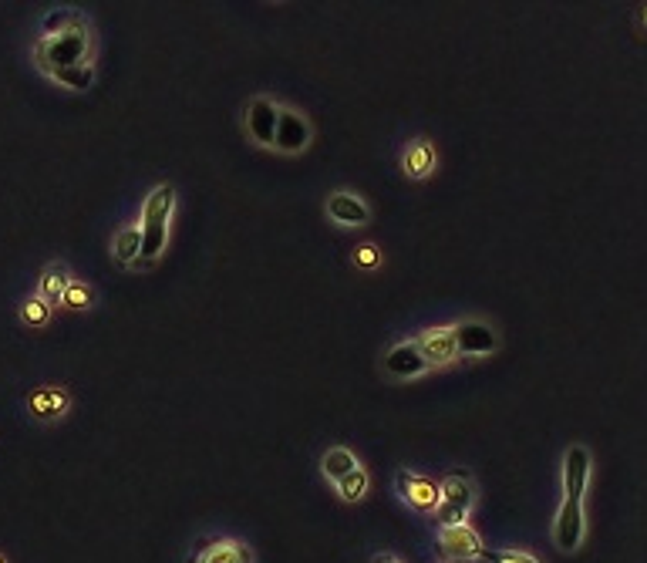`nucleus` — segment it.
Listing matches in <instances>:
<instances>
[{
  "mask_svg": "<svg viewBox=\"0 0 647 563\" xmlns=\"http://www.w3.org/2000/svg\"><path fill=\"white\" fill-rule=\"evenodd\" d=\"M311 139H314V129H311V122H307V115H300L297 108H284V105H280L273 149L284 152V156H300V152L311 145Z\"/></svg>",
  "mask_w": 647,
  "mask_h": 563,
  "instance_id": "nucleus-10",
  "label": "nucleus"
},
{
  "mask_svg": "<svg viewBox=\"0 0 647 563\" xmlns=\"http://www.w3.org/2000/svg\"><path fill=\"white\" fill-rule=\"evenodd\" d=\"M34 65H38L44 75L78 68V65H95V38H91L88 17L61 34L38 38V44H34Z\"/></svg>",
  "mask_w": 647,
  "mask_h": 563,
  "instance_id": "nucleus-2",
  "label": "nucleus"
},
{
  "mask_svg": "<svg viewBox=\"0 0 647 563\" xmlns=\"http://www.w3.org/2000/svg\"><path fill=\"white\" fill-rule=\"evenodd\" d=\"M186 563H257L253 547L243 540H199Z\"/></svg>",
  "mask_w": 647,
  "mask_h": 563,
  "instance_id": "nucleus-13",
  "label": "nucleus"
},
{
  "mask_svg": "<svg viewBox=\"0 0 647 563\" xmlns=\"http://www.w3.org/2000/svg\"><path fill=\"white\" fill-rule=\"evenodd\" d=\"M85 21V14L75 11V7H54V11L41 21V38H51V34H61L68 27H75Z\"/></svg>",
  "mask_w": 647,
  "mask_h": 563,
  "instance_id": "nucleus-22",
  "label": "nucleus"
},
{
  "mask_svg": "<svg viewBox=\"0 0 647 563\" xmlns=\"http://www.w3.org/2000/svg\"><path fill=\"white\" fill-rule=\"evenodd\" d=\"M358 466H361V462L354 459V452L344 449V446H331L321 456V472H324L327 483H337V479H344L348 472H354Z\"/></svg>",
  "mask_w": 647,
  "mask_h": 563,
  "instance_id": "nucleus-18",
  "label": "nucleus"
},
{
  "mask_svg": "<svg viewBox=\"0 0 647 563\" xmlns=\"http://www.w3.org/2000/svg\"><path fill=\"white\" fill-rule=\"evenodd\" d=\"M395 493L405 506H412L415 513L422 516H435L442 499V486L428 476H418L412 469H398L395 472Z\"/></svg>",
  "mask_w": 647,
  "mask_h": 563,
  "instance_id": "nucleus-5",
  "label": "nucleus"
},
{
  "mask_svg": "<svg viewBox=\"0 0 647 563\" xmlns=\"http://www.w3.org/2000/svg\"><path fill=\"white\" fill-rule=\"evenodd\" d=\"M435 145L428 142V139H412L405 145V152H402V172L408 179H428L435 172Z\"/></svg>",
  "mask_w": 647,
  "mask_h": 563,
  "instance_id": "nucleus-17",
  "label": "nucleus"
},
{
  "mask_svg": "<svg viewBox=\"0 0 647 563\" xmlns=\"http://www.w3.org/2000/svg\"><path fill=\"white\" fill-rule=\"evenodd\" d=\"M71 284V270H68V263L65 260H54L48 263V267L41 270V277H38V290L34 294L41 297L48 307H58L61 301H65V290Z\"/></svg>",
  "mask_w": 647,
  "mask_h": 563,
  "instance_id": "nucleus-16",
  "label": "nucleus"
},
{
  "mask_svg": "<svg viewBox=\"0 0 647 563\" xmlns=\"http://www.w3.org/2000/svg\"><path fill=\"white\" fill-rule=\"evenodd\" d=\"M368 486H371V476H368V469H364V466H358L354 472H348V476L334 483L337 496H341L344 503H361V499L368 496Z\"/></svg>",
  "mask_w": 647,
  "mask_h": 563,
  "instance_id": "nucleus-20",
  "label": "nucleus"
},
{
  "mask_svg": "<svg viewBox=\"0 0 647 563\" xmlns=\"http://www.w3.org/2000/svg\"><path fill=\"white\" fill-rule=\"evenodd\" d=\"M587 537V513H583L580 499H563L557 520H553V543L563 553H577Z\"/></svg>",
  "mask_w": 647,
  "mask_h": 563,
  "instance_id": "nucleus-6",
  "label": "nucleus"
},
{
  "mask_svg": "<svg viewBox=\"0 0 647 563\" xmlns=\"http://www.w3.org/2000/svg\"><path fill=\"white\" fill-rule=\"evenodd\" d=\"M354 263L364 267V270H375L381 263V250L375 247V243H361V247L354 250Z\"/></svg>",
  "mask_w": 647,
  "mask_h": 563,
  "instance_id": "nucleus-26",
  "label": "nucleus"
},
{
  "mask_svg": "<svg viewBox=\"0 0 647 563\" xmlns=\"http://www.w3.org/2000/svg\"><path fill=\"white\" fill-rule=\"evenodd\" d=\"M418 348H422L425 361L432 368H445L452 361H459V348H455V331L449 328H428L425 334H418Z\"/></svg>",
  "mask_w": 647,
  "mask_h": 563,
  "instance_id": "nucleus-15",
  "label": "nucleus"
},
{
  "mask_svg": "<svg viewBox=\"0 0 647 563\" xmlns=\"http://www.w3.org/2000/svg\"><path fill=\"white\" fill-rule=\"evenodd\" d=\"M324 210H327V220L337 226H368L371 223L368 203H364L358 193H348V189H337V193L327 196Z\"/></svg>",
  "mask_w": 647,
  "mask_h": 563,
  "instance_id": "nucleus-14",
  "label": "nucleus"
},
{
  "mask_svg": "<svg viewBox=\"0 0 647 563\" xmlns=\"http://www.w3.org/2000/svg\"><path fill=\"white\" fill-rule=\"evenodd\" d=\"M479 560H486V563H543L540 557H533V553H526V550H516V547H506V550L482 547Z\"/></svg>",
  "mask_w": 647,
  "mask_h": 563,
  "instance_id": "nucleus-25",
  "label": "nucleus"
},
{
  "mask_svg": "<svg viewBox=\"0 0 647 563\" xmlns=\"http://www.w3.org/2000/svg\"><path fill=\"white\" fill-rule=\"evenodd\" d=\"M58 81L61 88H71V92H88L95 85V65H78V68H65V71H54L48 75Z\"/></svg>",
  "mask_w": 647,
  "mask_h": 563,
  "instance_id": "nucleus-23",
  "label": "nucleus"
},
{
  "mask_svg": "<svg viewBox=\"0 0 647 563\" xmlns=\"http://www.w3.org/2000/svg\"><path fill=\"white\" fill-rule=\"evenodd\" d=\"M68 307V311H88L91 304H95V290H91L88 284H81V280L71 277V284L65 290V301H61Z\"/></svg>",
  "mask_w": 647,
  "mask_h": 563,
  "instance_id": "nucleus-24",
  "label": "nucleus"
},
{
  "mask_svg": "<svg viewBox=\"0 0 647 563\" xmlns=\"http://www.w3.org/2000/svg\"><path fill=\"white\" fill-rule=\"evenodd\" d=\"M442 499H439V510H435V526H459L469 523V513L476 506V483H472L469 472H452V476L442 479Z\"/></svg>",
  "mask_w": 647,
  "mask_h": 563,
  "instance_id": "nucleus-3",
  "label": "nucleus"
},
{
  "mask_svg": "<svg viewBox=\"0 0 647 563\" xmlns=\"http://www.w3.org/2000/svg\"><path fill=\"white\" fill-rule=\"evenodd\" d=\"M442 563H445V560H442Z\"/></svg>",
  "mask_w": 647,
  "mask_h": 563,
  "instance_id": "nucleus-30",
  "label": "nucleus"
},
{
  "mask_svg": "<svg viewBox=\"0 0 647 563\" xmlns=\"http://www.w3.org/2000/svg\"><path fill=\"white\" fill-rule=\"evenodd\" d=\"M637 27H641V34H647V4L637 11Z\"/></svg>",
  "mask_w": 647,
  "mask_h": 563,
  "instance_id": "nucleus-28",
  "label": "nucleus"
},
{
  "mask_svg": "<svg viewBox=\"0 0 647 563\" xmlns=\"http://www.w3.org/2000/svg\"><path fill=\"white\" fill-rule=\"evenodd\" d=\"M482 537L469 523L459 526H439V550L445 563H472L482 557Z\"/></svg>",
  "mask_w": 647,
  "mask_h": 563,
  "instance_id": "nucleus-8",
  "label": "nucleus"
},
{
  "mask_svg": "<svg viewBox=\"0 0 647 563\" xmlns=\"http://www.w3.org/2000/svg\"><path fill=\"white\" fill-rule=\"evenodd\" d=\"M590 472H594V456L587 446H570L563 452V499H580L587 496L590 486Z\"/></svg>",
  "mask_w": 647,
  "mask_h": 563,
  "instance_id": "nucleus-11",
  "label": "nucleus"
},
{
  "mask_svg": "<svg viewBox=\"0 0 647 563\" xmlns=\"http://www.w3.org/2000/svg\"><path fill=\"white\" fill-rule=\"evenodd\" d=\"M17 317H21V324L24 328H31V331H44L51 324V317H54V307H48L41 301L38 294H31L27 301L21 304V311H17Z\"/></svg>",
  "mask_w": 647,
  "mask_h": 563,
  "instance_id": "nucleus-21",
  "label": "nucleus"
},
{
  "mask_svg": "<svg viewBox=\"0 0 647 563\" xmlns=\"http://www.w3.org/2000/svg\"><path fill=\"white\" fill-rule=\"evenodd\" d=\"M68 412H71V392L65 385H54V381H48V385H38L31 395H27V415H31L34 422H41V425L61 422Z\"/></svg>",
  "mask_w": 647,
  "mask_h": 563,
  "instance_id": "nucleus-7",
  "label": "nucleus"
},
{
  "mask_svg": "<svg viewBox=\"0 0 647 563\" xmlns=\"http://www.w3.org/2000/svg\"><path fill=\"white\" fill-rule=\"evenodd\" d=\"M371 563H405V560L395 557V553H388V550H381V553H375V560Z\"/></svg>",
  "mask_w": 647,
  "mask_h": 563,
  "instance_id": "nucleus-27",
  "label": "nucleus"
},
{
  "mask_svg": "<svg viewBox=\"0 0 647 563\" xmlns=\"http://www.w3.org/2000/svg\"><path fill=\"white\" fill-rule=\"evenodd\" d=\"M432 368L425 361L422 348H418V341H398L395 348L385 354V375L395 378V381H412L418 375H425V371Z\"/></svg>",
  "mask_w": 647,
  "mask_h": 563,
  "instance_id": "nucleus-12",
  "label": "nucleus"
},
{
  "mask_svg": "<svg viewBox=\"0 0 647 563\" xmlns=\"http://www.w3.org/2000/svg\"><path fill=\"white\" fill-rule=\"evenodd\" d=\"M112 253L122 267H135V260H139V253H142V230L139 226H122L112 240Z\"/></svg>",
  "mask_w": 647,
  "mask_h": 563,
  "instance_id": "nucleus-19",
  "label": "nucleus"
},
{
  "mask_svg": "<svg viewBox=\"0 0 647 563\" xmlns=\"http://www.w3.org/2000/svg\"><path fill=\"white\" fill-rule=\"evenodd\" d=\"M0 563H11V560H7V557H4V553H0Z\"/></svg>",
  "mask_w": 647,
  "mask_h": 563,
  "instance_id": "nucleus-29",
  "label": "nucleus"
},
{
  "mask_svg": "<svg viewBox=\"0 0 647 563\" xmlns=\"http://www.w3.org/2000/svg\"><path fill=\"white\" fill-rule=\"evenodd\" d=\"M172 213H176V186H172V183H162V186L152 189L149 196H145L142 220H139L142 253H139V260H135V270H152L159 263L162 253H166Z\"/></svg>",
  "mask_w": 647,
  "mask_h": 563,
  "instance_id": "nucleus-1",
  "label": "nucleus"
},
{
  "mask_svg": "<svg viewBox=\"0 0 647 563\" xmlns=\"http://www.w3.org/2000/svg\"><path fill=\"white\" fill-rule=\"evenodd\" d=\"M455 331V348H459V358H489V354L499 351V331L496 324L482 321V317H466V321L452 324Z\"/></svg>",
  "mask_w": 647,
  "mask_h": 563,
  "instance_id": "nucleus-4",
  "label": "nucleus"
},
{
  "mask_svg": "<svg viewBox=\"0 0 647 563\" xmlns=\"http://www.w3.org/2000/svg\"><path fill=\"white\" fill-rule=\"evenodd\" d=\"M277 118H280V105L267 95L250 98L243 108V125L246 135L253 142L263 145V149H273V135H277Z\"/></svg>",
  "mask_w": 647,
  "mask_h": 563,
  "instance_id": "nucleus-9",
  "label": "nucleus"
}]
</instances>
